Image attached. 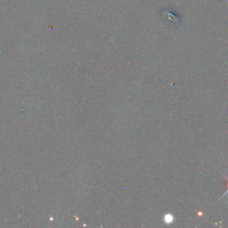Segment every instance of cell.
<instances>
[{
  "instance_id": "obj_1",
  "label": "cell",
  "mask_w": 228,
  "mask_h": 228,
  "mask_svg": "<svg viewBox=\"0 0 228 228\" xmlns=\"http://www.w3.org/2000/svg\"><path fill=\"white\" fill-rule=\"evenodd\" d=\"M173 220H174V218H173V216L171 215V214H167V215H165V217H164V221L167 223V224H170L173 222Z\"/></svg>"
}]
</instances>
